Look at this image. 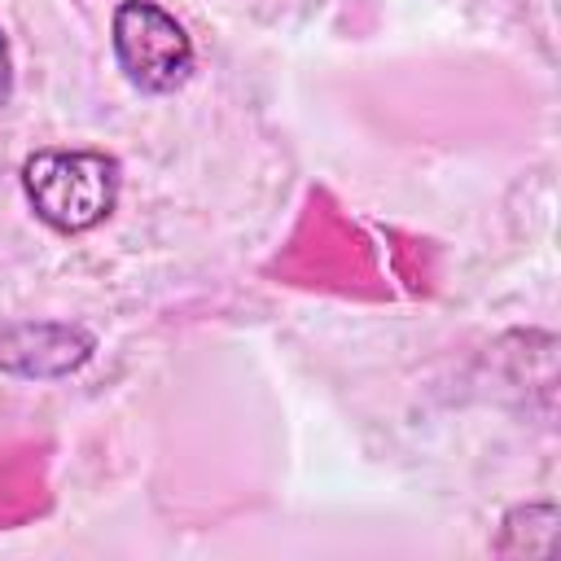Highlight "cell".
<instances>
[{
    "label": "cell",
    "instance_id": "cell-2",
    "mask_svg": "<svg viewBox=\"0 0 561 561\" xmlns=\"http://www.w3.org/2000/svg\"><path fill=\"white\" fill-rule=\"evenodd\" d=\"M110 44L123 79L145 96H167L193 75V39L153 0H118L110 18Z\"/></svg>",
    "mask_w": 561,
    "mask_h": 561
},
{
    "label": "cell",
    "instance_id": "cell-1",
    "mask_svg": "<svg viewBox=\"0 0 561 561\" xmlns=\"http://www.w3.org/2000/svg\"><path fill=\"white\" fill-rule=\"evenodd\" d=\"M22 193L39 224L79 237L114 215L123 167L105 149H35L22 162Z\"/></svg>",
    "mask_w": 561,
    "mask_h": 561
},
{
    "label": "cell",
    "instance_id": "cell-3",
    "mask_svg": "<svg viewBox=\"0 0 561 561\" xmlns=\"http://www.w3.org/2000/svg\"><path fill=\"white\" fill-rule=\"evenodd\" d=\"M96 337L70 320H0V373L26 381H57L79 373Z\"/></svg>",
    "mask_w": 561,
    "mask_h": 561
},
{
    "label": "cell",
    "instance_id": "cell-4",
    "mask_svg": "<svg viewBox=\"0 0 561 561\" xmlns=\"http://www.w3.org/2000/svg\"><path fill=\"white\" fill-rule=\"evenodd\" d=\"M13 96V57H9V39H4V26H0V110L9 105Z\"/></svg>",
    "mask_w": 561,
    "mask_h": 561
}]
</instances>
